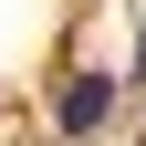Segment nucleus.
<instances>
[{"label": "nucleus", "instance_id": "f03ea898", "mask_svg": "<svg viewBox=\"0 0 146 146\" xmlns=\"http://www.w3.org/2000/svg\"><path fill=\"white\" fill-rule=\"evenodd\" d=\"M136 84H146V42H136Z\"/></svg>", "mask_w": 146, "mask_h": 146}, {"label": "nucleus", "instance_id": "f257e3e1", "mask_svg": "<svg viewBox=\"0 0 146 146\" xmlns=\"http://www.w3.org/2000/svg\"><path fill=\"white\" fill-rule=\"evenodd\" d=\"M104 115H115V73H73L52 94V125L63 136H104Z\"/></svg>", "mask_w": 146, "mask_h": 146}]
</instances>
